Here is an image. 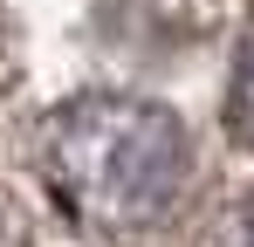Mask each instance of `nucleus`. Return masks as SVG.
<instances>
[{"label": "nucleus", "mask_w": 254, "mask_h": 247, "mask_svg": "<svg viewBox=\"0 0 254 247\" xmlns=\"http://www.w3.org/2000/svg\"><path fill=\"white\" fill-rule=\"evenodd\" d=\"M42 165H48V192L83 227L124 234V227L158 220L179 199L186 137H179V117H165L158 103L83 96L48 117Z\"/></svg>", "instance_id": "obj_1"}, {"label": "nucleus", "mask_w": 254, "mask_h": 247, "mask_svg": "<svg viewBox=\"0 0 254 247\" xmlns=\"http://www.w3.org/2000/svg\"><path fill=\"white\" fill-rule=\"evenodd\" d=\"M234 117H241V137L254 144V41L241 48V76H234Z\"/></svg>", "instance_id": "obj_2"}, {"label": "nucleus", "mask_w": 254, "mask_h": 247, "mask_svg": "<svg viewBox=\"0 0 254 247\" xmlns=\"http://www.w3.org/2000/svg\"><path fill=\"white\" fill-rule=\"evenodd\" d=\"M213 247H254V199H248V206H234V213L213 227Z\"/></svg>", "instance_id": "obj_3"}, {"label": "nucleus", "mask_w": 254, "mask_h": 247, "mask_svg": "<svg viewBox=\"0 0 254 247\" xmlns=\"http://www.w3.org/2000/svg\"><path fill=\"white\" fill-rule=\"evenodd\" d=\"M0 247H14V241H7V234H0Z\"/></svg>", "instance_id": "obj_4"}]
</instances>
